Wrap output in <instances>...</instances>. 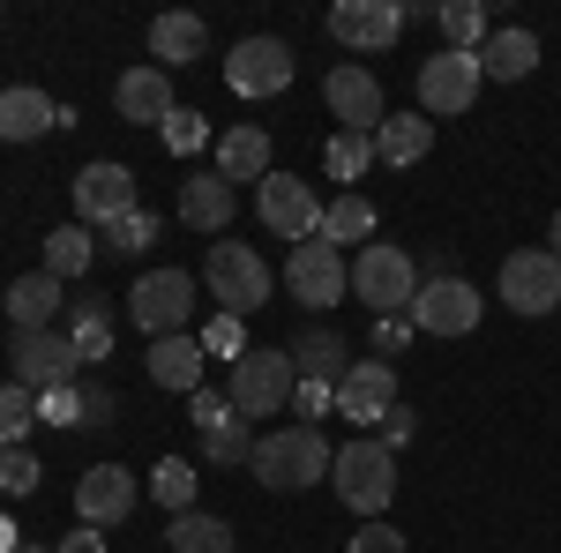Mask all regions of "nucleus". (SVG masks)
I'll use <instances>...</instances> for the list:
<instances>
[{"label":"nucleus","instance_id":"1","mask_svg":"<svg viewBox=\"0 0 561 553\" xmlns=\"http://www.w3.org/2000/svg\"><path fill=\"white\" fill-rule=\"evenodd\" d=\"M337 464V449L322 441V426H277V434H262L255 441V479L270 494H300V486H322V471Z\"/></svg>","mask_w":561,"mask_h":553},{"label":"nucleus","instance_id":"2","mask_svg":"<svg viewBox=\"0 0 561 553\" xmlns=\"http://www.w3.org/2000/svg\"><path fill=\"white\" fill-rule=\"evenodd\" d=\"M203 285H210L217 314H232V322H248V314H262L270 307V262H262V247H248V240H217L210 255H203Z\"/></svg>","mask_w":561,"mask_h":553},{"label":"nucleus","instance_id":"3","mask_svg":"<svg viewBox=\"0 0 561 553\" xmlns=\"http://www.w3.org/2000/svg\"><path fill=\"white\" fill-rule=\"evenodd\" d=\"M330 479H337V502H345L352 516H367V523H382L389 502H397V457H389L375 434L345 441L337 464H330Z\"/></svg>","mask_w":561,"mask_h":553},{"label":"nucleus","instance_id":"4","mask_svg":"<svg viewBox=\"0 0 561 553\" xmlns=\"http://www.w3.org/2000/svg\"><path fill=\"white\" fill-rule=\"evenodd\" d=\"M293 389H300V367H293V352H240L232 359V375H225V396H232V412L240 419H270V412H285L293 404Z\"/></svg>","mask_w":561,"mask_h":553},{"label":"nucleus","instance_id":"5","mask_svg":"<svg viewBox=\"0 0 561 553\" xmlns=\"http://www.w3.org/2000/svg\"><path fill=\"white\" fill-rule=\"evenodd\" d=\"M352 299H367L375 314H412V299H420V262L404 255V247H389V240H367V247L352 255Z\"/></svg>","mask_w":561,"mask_h":553},{"label":"nucleus","instance_id":"6","mask_svg":"<svg viewBox=\"0 0 561 553\" xmlns=\"http://www.w3.org/2000/svg\"><path fill=\"white\" fill-rule=\"evenodd\" d=\"M128 322L142 337H187V314H195V277L187 269H150V277H135L128 292Z\"/></svg>","mask_w":561,"mask_h":553},{"label":"nucleus","instance_id":"7","mask_svg":"<svg viewBox=\"0 0 561 553\" xmlns=\"http://www.w3.org/2000/svg\"><path fill=\"white\" fill-rule=\"evenodd\" d=\"M479 314H486V299H479L472 277H457V269H434L420 299H412V330L420 337H472Z\"/></svg>","mask_w":561,"mask_h":553},{"label":"nucleus","instance_id":"8","mask_svg":"<svg viewBox=\"0 0 561 553\" xmlns=\"http://www.w3.org/2000/svg\"><path fill=\"white\" fill-rule=\"evenodd\" d=\"M255 217H262L270 240H293V247H300V240L322 232V195L307 187L300 172H270V180L255 187Z\"/></svg>","mask_w":561,"mask_h":553},{"label":"nucleus","instance_id":"9","mask_svg":"<svg viewBox=\"0 0 561 553\" xmlns=\"http://www.w3.org/2000/svg\"><path fill=\"white\" fill-rule=\"evenodd\" d=\"M15 375L8 382H23V389H76L83 382V352L68 344V330H15Z\"/></svg>","mask_w":561,"mask_h":553},{"label":"nucleus","instance_id":"10","mask_svg":"<svg viewBox=\"0 0 561 553\" xmlns=\"http://www.w3.org/2000/svg\"><path fill=\"white\" fill-rule=\"evenodd\" d=\"M479 90H486V68H479V53H434L420 60V113L427 120H449V113H472Z\"/></svg>","mask_w":561,"mask_h":553},{"label":"nucleus","instance_id":"11","mask_svg":"<svg viewBox=\"0 0 561 553\" xmlns=\"http://www.w3.org/2000/svg\"><path fill=\"white\" fill-rule=\"evenodd\" d=\"M502 307L524 314V322L554 314L561 307V255L554 247H517V255H502Z\"/></svg>","mask_w":561,"mask_h":553},{"label":"nucleus","instance_id":"12","mask_svg":"<svg viewBox=\"0 0 561 553\" xmlns=\"http://www.w3.org/2000/svg\"><path fill=\"white\" fill-rule=\"evenodd\" d=\"M135 195H142L135 172L121 165V158H98V165L76 172V224H83V232H105V224H121L128 210H142Z\"/></svg>","mask_w":561,"mask_h":553},{"label":"nucleus","instance_id":"13","mask_svg":"<svg viewBox=\"0 0 561 553\" xmlns=\"http://www.w3.org/2000/svg\"><path fill=\"white\" fill-rule=\"evenodd\" d=\"M285 292L300 299V307H337L352 292V262L337 247H322V240H300L293 262H285Z\"/></svg>","mask_w":561,"mask_h":553},{"label":"nucleus","instance_id":"14","mask_svg":"<svg viewBox=\"0 0 561 553\" xmlns=\"http://www.w3.org/2000/svg\"><path fill=\"white\" fill-rule=\"evenodd\" d=\"M135 516V471L128 464H90L76 479V523L90 531H113V523H128Z\"/></svg>","mask_w":561,"mask_h":553},{"label":"nucleus","instance_id":"15","mask_svg":"<svg viewBox=\"0 0 561 553\" xmlns=\"http://www.w3.org/2000/svg\"><path fill=\"white\" fill-rule=\"evenodd\" d=\"M225 83L240 90V97H277V90L293 83V45L285 38H240L232 60H225Z\"/></svg>","mask_w":561,"mask_h":553},{"label":"nucleus","instance_id":"16","mask_svg":"<svg viewBox=\"0 0 561 553\" xmlns=\"http://www.w3.org/2000/svg\"><path fill=\"white\" fill-rule=\"evenodd\" d=\"M322 97H330V113L345 120V135H375L389 120V105H382V83L359 68V60H345V68H330L322 76Z\"/></svg>","mask_w":561,"mask_h":553},{"label":"nucleus","instance_id":"17","mask_svg":"<svg viewBox=\"0 0 561 553\" xmlns=\"http://www.w3.org/2000/svg\"><path fill=\"white\" fill-rule=\"evenodd\" d=\"M397 31H404L397 0H337L330 8V38L345 53H382V45H397Z\"/></svg>","mask_w":561,"mask_h":553},{"label":"nucleus","instance_id":"18","mask_svg":"<svg viewBox=\"0 0 561 553\" xmlns=\"http://www.w3.org/2000/svg\"><path fill=\"white\" fill-rule=\"evenodd\" d=\"M337 412L359 426H382V412H397V367L389 359H352L337 382Z\"/></svg>","mask_w":561,"mask_h":553},{"label":"nucleus","instance_id":"19","mask_svg":"<svg viewBox=\"0 0 561 553\" xmlns=\"http://www.w3.org/2000/svg\"><path fill=\"white\" fill-rule=\"evenodd\" d=\"M113 105H121V120L128 128H158L165 135V120H173V76L165 68H128L121 83H113Z\"/></svg>","mask_w":561,"mask_h":553},{"label":"nucleus","instance_id":"20","mask_svg":"<svg viewBox=\"0 0 561 553\" xmlns=\"http://www.w3.org/2000/svg\"><path fill=\"white\" fill-rule=\"evenodd\" d=\"M270 172H277V165H270V135H262L255 120H240V128L217 135V180H225V187H240V180H255V187H262Z\"/></svg>","mask_w":561,"mask_h":553},{"label":"nucleus","instance_id":"21","mask_svg":"<svg viewBox=\"0 0 561 553\" xmlns=\"http://www.w3.org/2000/svg\"><path fill=\"white\" fill-rule=\"evenodd\" d=\"M240 210V195L217 180V172H195V180H180V224L187 232H225Z\"/></svg>","mask_w":561,"mask_h":553},{"label":"nucleus","instance_id":"22","mask_svg":"<svg viewBox=\"0 0 561 553\" xmlns=\"http://www.w3.org/2000/svg\"><path fill=\"white\" fill-rule=\"evenodd\" d=\"M60 128V105L45 97V90L31 83H15V90H0V142H38V135Z\"/></svg>","mask_w":561,"mask_h":553},{"label":"nucleus","instance_id":"23","mask_svg":"<svg viewBox=\"0 0 561 553\" xmlns=\"http://www.w3.org/2000/svg\"><path fill=\"white\" fill-rule=\"evenodd\" d=\"M203 45H210V31H203V15H158V23H150V68H165V76H173V68H195V60H203Z\"/></svg>","mask_w":561,"mask_h":553},{"label":"nucleus","instance_id":"24","mask_svg":"<svg viewBox=\"0 0 561 553\" xmlns=\"http://www.w3.org/2000/svg\"><path fill=\"white\" fill-rule=\"evenodd\" d=\"M142 367H150V382H158V389L195 396V389H203V337H158L150 352H142Z\"/></svg>","mask_w":561,"mask_h":553},{"label":"nucleus","instance_id":"25","mask_svg":"<svg viewBox=\"0 0 561 553\" xmlns=\"http://www.w3.org/2000/svg\"><path fill=\"white\" fill-rule=\"evenodd\" d=\"M0 307H8L15 330H53V314H60V277H53V269H31V277L8 285Z\"/></svg>","mask_w":561,"mask_h":553},{"label":"nucleus","instance_id":"26","mask_svg":"<svg viewBox=\"0 0 561 553\" xmlns=\"http://www.w3.org/2000/svg\"><path fill=\"white\" fill-rule=\"evenodd\" d=\"M479 68H486V83H524L539 68V38L510 23V31H494V38L479 45Z\"/></svg>","mask_w":561,"mask_h":553},{"label":"nucleus","instance_id":"27","mask_svg":"<svg viewBox=\"0 0 561 553\" xmlns=\"http://www.w3.org/2000/svg\"><path fill=\"white\" fill-rule=\"evenodd\" d=\"M434 150V120L427 113H389L382 128H375V158L382 165H420Z\"/></svg>","mask_w":561,"mask_h":553},{"label":"nucleus","instance_id":"28","mask_svg":"<svg viewBox=\"0 0 561 553\" xmlns=\"http://www.w3.org/2000/svg\"><path fill=\"white\" fill-rule=\"evenodd\" d=\"M113 337H121V314H113L98 292H83V299H76V314H68V344L83 352V367H90V359H105Z\"/></svg>","mask_w":561,"mask_h":553},{"label":"nucleus","instance_id":"29","mask_svg":"<svg viewBox=\"0 0 561 553\" xmlns=\"http://www.w3.org/2000/svg\"><path fill=\"white\" fill-rule=\"evenodd\" d=\"M285 352H293L300 382H345V337L337 330H300Z\"/></svg>","mask_w":561,"mask_h":553},{"label":"nucleus","instance_id":"30","mask_svg":"<svg viewBox=\"0 0 561 553\" xmlns=\"http://www.w3.org/2000/svg\"><path fill=\"white\" fill-rule=\"evenodd\" d=\"M322 247H367L375 240V210H367V195H337L330 210H322V232H314Z\"/></svg>","mask_w":561,"mask_h":553},{"label":"nucleus","instance_id":"31","mask_svg":"<svg viewBox=\"0 0 561 553\" xmlns=\"http://www.w3.org/2000/svg\"><path fill=\"white\" fill-rule=\"evenodd\" d=\"M90 262H98V240H90L83 224H60V232H45V269L68 285V277H90Z\"/></svg>","mask_w":561,"mask_h":553},{"label":"nucleus","instance_id":"32","mask_svg":"<svg viewBox=\"0 0 561 553\" xmlns=\"http://www.w3.org/2000/svg\"><path fill=\"white\" fill-rule=\"evenodd\" d=\"M442 38H449V53H479V45L494 38V23H486V8L479 0H442Z\"/></svg>","mask_w":561,"mask_h":553},{"label":"nucleus","instance_id":"33","mask_svg":"<svg viewBox=\"0 0 561 553\" xmlns=\"http://www.w3.org/2000/svg\"><path fill=\"white\" fill-rule=\"evenodd\" d=\"M173 553H232V523L225 516H203V509H187V516H173Z\"/></svg>","mask_w":561,"mask_h":553},{"label":"nucleus","instance_id":"34","mask_svg":"<svg viewBox=\"0 0 561 553\" xmlns=\"http://www.w3.org/2000/svg\"><path fill=\"white\" fill-rule=\"evenodd\" d=\"M195 486H203V479H195V464H187V457H158V471H150V494H158L173 516L195 509Z\"/></svg>","mask_w":561,"mask_h":553},{"label":"nucleus","instance_id":"35","mask_svg":"<svg viewBox=\"0 0 561 553\" xmlns=\"http://www.w3.org/2000/svg\"><path fill=\"white\" fill-rule=\"evenodd\" d=\"M31 426H38V389L0 382V449H23Z\"/></svg>","mask_w":561,"mask_h":553},{"label":"nucleus","instance_id":"36","mask_svg":"<svg viewBox=\"0 0 561 553\" xmlns=\"http://www.w3.org/2000/svg\"><path fill=\"white\" fill-rule=\"evenodd\" d=\"M322 165H330V180H345V195H352V180L375 165V135H330V150H322Z\"/></svg>","mask_w":561,"mask_h":553},{"label":"nucleus","instance_id":"37","mask_svg":"<svg viewBox=\"0 0 561 553\" xmlns=\"http://www.w3.org/2000/svg\"><path fill=\"white\" fill-rule=\"evenodd\" d=\"M210 464H255V419H225L217 434H203Z\"/></svg>","mask_w":561,"mask_h":553},{"label":"nucleus","instance_id":"38","mask_svg":"<svg viewBox=\"0 0 561 553\" xmlns=\"http://www.w3.org/2000/svg\"><path fill=\"white\" fill-rule=\"evenodd\" d=\"M98 247H113V255H142V247H158V217L128 210L121 224H105V240H98Z\"/></svg>","mask_w":561,"mask_h":553},{"label":"nucleus","instance_id":"39","mask_svg":"<svg viewBox=\"0 0 561 553\" xmlns=\"http://www.w3.org/2000/svg\"><path fill=\"white\" fill-rule=\"evenodd\" d=\"M38 457H31V449H0V494H23V502H31V494H38Z\"/></svg>","mask_w":561,"mask_h":553},{"label":"nucleus","instance_id":"40","mask_svg":"<svg viewBox=\"0 0 561 553\" xmlns=\"http://www.w3.org/2000/svg\"><path fill=\"white\" fill-rule=\"evenodd\" d=\"M38 426H83V382L76 389H45L38 396Z\"/></svg>","mask_w":561,"mask_h":553},{"label":"nucleus","instance_id":"41","mask_svg":"<svg viewBox=\"0 0 561 553\" xmlns=\"http://www.w3.org/2000/svg\"><path fill=\"white\" fill-rule=\"evenodd\" d=\"M187 419L203 426V434H217L225 419H240V412H232V396H225V389H195V396H187Z\"/></svg>","mask_w":561,"mask_h":553},{"label":"nucleus","instance_id":"42","mask_svg":"<svg viewBox=\"0 0 561 553\" xmlns=\"http://www.w3.org/2000/svg\"><path fill=\"white\" fill-rule=\"evenodd\" d=\"M240 330H248V322H232V314H217L210 330H203V352H225V359H240V352H255V344L240 337Z\"/></svg>","mask_w":561,"mask_h":553},{"label":"nucleus","instance_id":"43","mask_svg":"<svg viewBox=\"0 0 561 553\" xmlns=\"http://www.w3.org/2000/svg\"><path fill=\"white\" fill-rule=\"evenodd\" d=\"M412 337H420V330H412V314H375V359H389V352H404Z\"/></svg>","mask_w":561,"mask_h":553},{"label":"nucleus","instance_id":"44","mask_svg":"<svg viewBox=\"0 0 561 553\" xmlns=\"http://www.w3.org/2000/svg\"><path fill=\"white\" fill-rule=\"evenodd\" d=\"M345 553H404V531H389V516H382V523H359Z\"/></svg>","mask_w":561,"mask_h":553},{"label":"nucleus","instance_id":"45","mask_svg":"<svg viewBox=\"0 0 561 553\" xmlns=\"http://www.w3.org/2000/svg\"><path fill=\"white\" fill-rule=\"evenodd\" d=\"M293 412H300V419H322V412H337V382H300V389H293Z\"/></svg>","mask_w":561,"mask_h":553},{"label":"nucleus","instance_id":"46","mask_svg":"<svg viewBox=\"0 0 561 553\" xmlns=\"http://www.w3.org/2000/svg\"><path fill=\"white\" fill-rule=\"evenodd\" d=\"M375 441H382L389 457H397V449L412 441V412H404V404H397V412H382V434H375Z\"/></svg>","mask_w":561,"mask_h":553},{"label":"nucleus","instance_id":"47","mask_svg":"<svg viewBox=\"0 0 561 553\" xmlns=\"http://www.w3.org/2000/svg\"><path fill=\"white\" fill-rule=\"evenodd\" d=\"M165 142H173V150H195V142H203V113H173V120H165Z\"/></svg>","mask_w":561,"mask_h":553},{"label":"nucleus","instance_id":"48","mask_svg":"<svg viewBox=\"0 0 561 553\" xmlns=\"http://www.w3.org/2000/svg\"><path fill=\"white\" fill-rule=\"evenodd\" d=\"M53 553H105V539H98L90 523H76V531H68V539H60V546H53Z\"/></svg>","mask_w":561,"mask_h":553},{"label":"nucleus","instance_id":"49","mask_svg":"<svg viewBox=\"0 0 561 553\" xmlns=\"http://www.w3.org/2000/svg\"><path fill=\"white\" fill-rule=\"evenodd\" d=\"M113 419V396L105 389H83V426H105Z\"/></svg>","mask_w":561,"mask_h":553},{"label":"nucleus","instance_id":"50","mask_svg":"<svg viewBox=\"0 0 561 553\" xmlns=\"http://www.w3.org/2000/svg\"><path fill=\"white\" fill-rule=\"evenodd\" d=\"M0 553H23V546H15V523H8V516H0Z\"/></svg>","mask_w":561,"mask_h":553},{"label":"nucleus","instance_id":"51","mask_svg":"<svg viewBox=\"0 0 561 553\" xmlns=\"http://www.w3.org/2000/svg\"><path fill=\"white\" fill-rule=\"evenodd\" d=\"M554 255H561V210H554Z\"/></svg>","mask_w":561,"mask_h":553},{"label":"nucleus","instance_id":"52","mask_svg":"<svg viewBox=\"0 0 561 553\" xmlns=\"http://www.w3.org/2000/svg\"><path fill=\"white\" fill-rule=\"evenodd\" d=\"M23 553H53V546H23Z\"/></svg>","mask_w":561,"mask_h":553}]
</instances>
